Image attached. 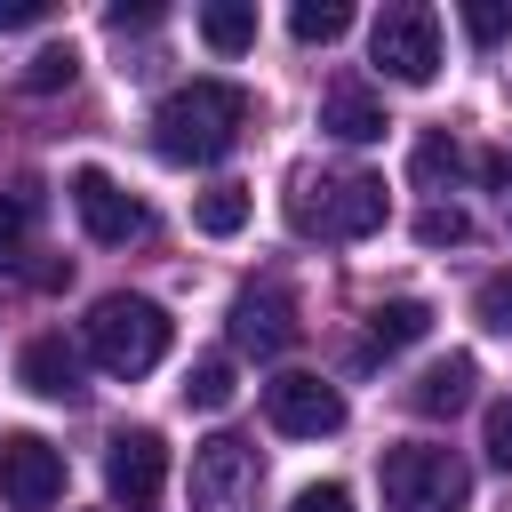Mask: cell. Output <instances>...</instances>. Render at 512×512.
<instances>
[{
	"mask_svg": "<svg viewBox=\"0 0 512 512\" xmlns=\"http://www.w3.org/2000/svg\"><path fill=\"white\" fill-rule=\"evenodd\" d=\"M320 128H328L336 144H376L392 120H384V96H376V88H360V80H336V88L320 96Z\"/></svg>",
	"mask_w": 512,
	"mask_h": 512,
	"instance_id": "obj_13",
	"label": "cell"
},
{
	"mask_svg": "<svg viewBox=\"0 0 512 512\" xmlns=\"http://www.w3.org/2000/svg\"><path fill=\"white\" fill-rule=\"evenodd\" d=\"M160 480H168V440H160L152 424L112 432V448H104V488H112V504H120V512H152V504H160Z\"/></svg>",
	"mask_w": 512,
	"mask_h": 512,
	"instance_id": "obj_10",
	"label": "cell"
},
{
	"mask_svg": "<svg viewBox=\"0 0 512 512\" xmlns=\"http://www.w3.org/2000/svg\"><path fill=\"white\" fill-rule=\"evenodd\" d=\"M168 336H176V320L152 296H96V312H88V360L120 384L152 376L168 360Z\"/></svg>",
	"mask_w": 512,
	"mask_h": 512,
	"instance_id": "obj_2",
	"label": "cell"
},
{
	"mask_svg": "<svg viewBox=\"0 0 512 512\" xmlns=\"http://www.w3.org/2000/svg\"><path fill=\"white\" fill-rule=\"evenodd\" d=\"M224 320H232V344H240V352H256V360H280V352L304 336V320H296V296H288L280 280H256V288H240Z\"/></svg>",
	"mask_w": 512,
	"mask_h": 512,
	"instance_id": "obj_11",
	"label": "cell"
},
{
	"mask_svg": "<svg viewBox=\"0 0 512 512\" xmlns=\"http://www.w3.org/2000/svg\"><path fill=\"white\" fill-rule=\"evenodd\" d=\"M72 208H80L88 240H104V248H128V240L152 232V208L120 176H104V168H72Z\"/></svg>",
	"mask_w": 512,
	"mask_h": 512,
	"instance_id": "obj_9",
	"label": "cell"
},
{
	"mask_svg": "<svg viewBox=\"0 0 512 512\" xmlns=\"http://www.w3.org/2000/svg\"><path fill=\"white\" fill-rule=\"evenodd\" d=\"M288 32H296L304 48H328V40L352 32V8H344V0H296V8H288Z\"/></svg>",
	"mask_w": 512,
	"mask_h": 512,
	"instance_id": "obj_19",
	"label": "cell"
},
{
	"mask_svg": "<svg viewBox=\"0 0 512 512\" xmlns=\"http://www.w3.org/2000/svg\"><path fill=\"white\" fill-rule=\"evenodd\" d=\"M248 208H256V200H248V184H216V192H200V200H192V224H200L208 240H232V232L248 224Z\"/></svg>",
	"mask_w": 512,
	"mask_h": 512,
	"instance_id": "obj_18",
	"label": "cell"
},
{
	"mask_svg": "<svg viewBox=\"0 0 512 512\" xmlns=\"http://www.w3.org/2000/svg\"><path fill=\"white\" fill-rule=\"evenodd\" d=\"M456 168H464V152H456L448 128L416 136V152H408V176H416V184H456Z\"/></svg>",
	"mask_w": 512,
	"mask_h": 512,
	"instance_id": "obj_21",
	"label": "cell"
},
{
	"mask_svg": "<svg viewBox=\"0 0 512 512\" xmlns=\"http://www.w3.org/2000/svg\"><path fill=\"white\" fill-rule=\"evenodd\" d=\"M64 496V448L40 432H0V504L8 512H48Z\"/></svg>",
	"mask_w": 512,
	"mask_h": 512,
	"instance_id": "obj_8",
	"label": "cell"
},
{
	"mask_svg": "<svg viewBox=\"0 0 512 512\" xmlns=\"http://www.w3.org/2000/svg\"><path fill=\"white\" fill-rule=\"evenodd\" d=\"M16 384L40 392V400H64V408L88 392V384H80V352H72L64 336H32V344L16 352Z\"/></svg>",
	"mask_w": 512,
	"mask_h": 512,
	"instance_id": "obj_12",
	"label": "cell"
},
{
	"mask_svg": "<svg viewBox=\"0 0 512 512\" xmlns=\"http://www.w3.org/2000/svg\"><path fill=\"white\" fill-rule=\"evenodd\" d=\"M248 120H256V96L240 80H184L152 112V152L168 168H208V160H224L240 144Z\"/></svg>",
	"mask_w": 512,
	"mask_h": 512,
	"instance_id": "obj_1",
	"label": "cell"
},
{
	"mask_svg": "<svg viewBox=\"0 0 512 512\" xmlns=\"http://www.w3.org/2000/svg\"><path fill=\"white\" fill-rule=\"evenodd\" d=\"M264 416L288 440H328V432H344V392L320 384V376H304V368H280L264 384Z\"/></svg>",
	"mask_w": 512,
	"mask_h": 512,
	"instance_id": "obj_7",
	"label": "cell"
},
{
	"mask_svg": "<svg viewBox=\"0 0 512 512\" xmlns=\"http://www.w3.org/2000/svg\"><path fill=\"white\" fill-rule=\"evenodd\" d=\"M368 56H376L384 80H400V88H432V80H440V16H432L424 0L384 8L376 32H368Z\"/></svg>",
	"mask_w": 512,
	"mask_h": 512,
	"instance_id": "obj_5",
	"label": "cell"
},
{
	"mask_svg": "<svg viewBox=\"0 0 512 512\" xmlns=\"http://www.w3.org/2000/svg\"><path fill=\"white\" fill-rule=\"evenodd\" d=\"M288 512H352V488L344 480H312V488H296Z\"/></svg>",
	"mask_w": 512,
	"mask_h": 512,
	"instance_id": "obj_27",
	"label": "cell"
},
{
	"mask_svg": "<svg viewBox=\"0 0 512 512\" xmlns=\"http://www.w3.org/2000/svg\"><path fill=\"white\" fill-rule=\"evenodd\" d=\"M472 384H480V360H472V352H448V360L416 368V384H408V408H416V416H456V408L472 400Z\"/></svg>",
	"mask_w": 512,
	"mask_h": 512,
	"instance_id": "obj_14",
	"label": "cell"
},
{
	"mask_svg": "<svg viewBox=\"0 0 512 512\" xmlns=\"http://www.w3.org/2000/svg\"><path fill=\"white\" fill-rule=\"evenodd\" d=\"M464 32H472L480 48L512 40V0H464Z\"/></svg>",
	"mask_w": 512,
	"mask_h": 512,
	"instance_id": "obj_25",
	"label": "cell"
},
{
	"mask_svg": "<svg viewBox=\"0 0 512 512\" xmlns=\"http://www.w3.org/2000/svg\"><path fill=\"white\" fill-rule=\"evenodd\" d=\"M424 336H432V304L424 296H392V304L368 312V352H408Z\"/></svg>",
	"mask_w": 512,
	"mask_h": 512,
	"instance_id": "obj_15",
	"label": "cell"
},
{
	"mask_svg": "<svg viewBox=\"0 0 512 512\" xmlns=\"http://www.w3.org/2000/svg\"><path fill=\"white\" fill-rule=\"evenodd\" d=\"M256 480H264V464H256V448L240 440V432H208L200 448H192V512H248V496H256Z\"/></svg>",
	"mask_w": 512,
	"mask_h": 512,
	"instance_id": "obj_6",
	"label": "cell"
},
{
	"mask_svg": "<svg viewBox=\"0 0 512 512\" xmlns=\"http://www.w3.org/2000/svg\"><path fill=\"white\" fill-rule=\"evenodd\" d=\"M232 392H240V376H232V360H224V352L192 360V376H184V400H192V408H208V416H216V408H232Z\"/></svg>",
	"mask_w": 512,
	"mask_h": 512,
	"instance_id": "obj_20",
	"label": "cell"
},
{
	"mask_svg": "<svg viewBox=\"0 0 512 512\" xmlns=\"http://www.w3.org/2000/svg\"><path fill=\"white\" fill-rule=\"evenodd\" d=\"M72 72H80V56H72V40H56V48H40V56L24 64V88L48 96V88H72Z\"/></svg>",
	"mask_w": 512,
	"mask_h": 512,
	"instance_id": "obj_22",
	"label": "cell"
},
{
	"mask_svg": "<svg viewBox=\"0 0 512 512\" xmlns=\"http://www.w3.org/2000/svg\"><path fill=\"white\" fill-rule=\"evenodd\" d=\"M472 312H480V328L512 336V272H488V280L472 288Z\"/></svg>",
	"mask_w": 512,
	"mask_h": 512,
	"instance_id": "obj_24",
	"label": "cell"
},
{
	"mask_svg": "<svg viewBox=\"0 0 512 512\" xmlns=\"http://www.w3.org/2000/svg\"><path fill=\"white\" fill-rule=\"evenodd\" d=\"M32 224H40V184H8V192H0V272L24 264Z\"/></svg>",
	"mask_w": 512,
	"mask_h": 512,
	"instance_id": "obj_17",
	"label": "cell"
},
{
	"mask_svg": "<svg viewBox=\"0 0 512 512\" xmlns=\"http://www.w3.org/2000/svg\"><path fill=\"white\" fill-rule=\"evenodd\" d=\"M128 24H160V8H152V0H136V8L120 0V8H112V32H128Z\"/></svg>",
	"mask_w": 512,
	"mask_h": 512,
	"instance_id": "obj_29",
	"label": "cell"
},
{
	"mask_svg": "<svg viewBox=\"0 0 512 512\" xmlns=\"http://www.w3.org/2000/svg\"><path fill=\"white\" fill-rule=\"evenodd\" d=\"M416 240H424V248H464V240H472V216H464V208H440V200H432V208L416 216Z\"/></svg>",
	"mask_w": 512,
	"mask_h": 512,
	"instance_id": "obj_23",
	"label": "cell"
},
{
	"mask_svg": "<svg viewBox=\"0 0 512 512\" xmlns=\"http://www.w3.org/2000/svg\"><path fill=\"white\" fill-rule=\"evenodd\" d=\"M376 480H384V504L392 512H472V464L456 448L400 440V448L376 456Z\"/></svg>",
	"mask_w": 512,
	"mask_h": 512,
	"instance_id": "obj_4",
	"label": "cell"
},
{
	"mask_svg": "<svg viewBox=\"0 0 512 512\" xmlns=\"http://www.w3.org/2000/svg\"><path fill=\"white\" fill-rule=\"evenodd\" d=\"M48 24V0H0V32H32Z\"/></svg>",
	"mask_w": 512,
	"mask_h": 512,
	"instance_id": "obj_28",
	"label": "cell"
},
{
	"mask_svg": "<svg viewBox=\"0 0 512 512\" xmlns=\"http://www.w3.org/2000/svg\"><path fill=\"white\" fill-rule=\"evenodd\" d=\"M200 40H208L216 56H248V48H256V8H248V0H208V8H200Z\"/></svg>",
	"mask_w": 512,
	"mask_h": 512,
	"instance_id": "obj_16",
	"label": "cell"
},
{
	"mask_svg": "<svg viewBox=\"0 0 512 512\" xmlns=\"http://www.w3.org/2000/svg\"><path fill=\"white\" fill-rule=\"evenodd\" d=\"M288 224L304 240H368L384 224V176L344 168V176H296L288 192Z\"/></svg>",
	"mask_w": 512,
	"mask_h": 512,
	"instance_id": "obj_3",
	"label": "cell"
},
{
	"mask_svg": "<svg viewBox=\"0 0 512 512\" xmlns=\"http://www.w3.org/2000/svg\"><path fill=\"white\" fill-rule=\"evenodd\" d=\"M480 448H488V464H496V472H512V392L488 408V424H480Z\"/></svg>",
	"mask_w": 512,
	"mask_h": 512,
	"instance_id": "obj_26",
	"label": "cell"
}]
</instances>
